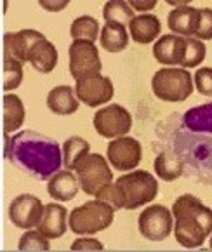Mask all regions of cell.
<instances>
[{"label":"cell","instance_id":"obj_11","mask_svg":"<svg viewBox=\"0 0 212 252\" xmlns=\"http://www.w3.org/2000/svg\"><path fill=\"white\" fill-rule=\"evenodd\" d=\"M108 160L115 169L119 171H132L139 165L143 158V148L138 139L129 136L115 137L110 141L106 150Z\"/></svg>","mask_w":212,"mask_h":252},{"label":"cell","instance_id":"obj_31","mask_svg":"<svg viewBox=\"0 0 212 252\" xmlns=\"http://www.w3.org/2000/svg\"><path fill=\"white\" fill-rule=\"evenodd\" d=\"M195 37L198 40H212V9H200V19H198V28L195 32Z\"/></svg>","mask_w":212,"mask_h":252},{"label":"cell","instance_id":"obj_26","mask_svg":"<svg viewBox=\"0 0 212 252\" xmlns=\"http://www.w3.org/2000/svg\"><path fill=\"white\" fill-rule=\"evenodd\" d=\"M184 124L191 130L212 132V103L188 110L184 115Z\"/></svg>","mask_w":212,"mask_h":252},{"label":"cell","instance_id":"obj_13","mask_svg":"<svg viewBox=\"0 0 212 252\" xmlns=\"http://www.w3.org/2000/svg\"><path fill=\"white\" fill-rule=\"evenodd\" d=\"M42 38H45L44 33L31 30V28L19 32H9V33L4 35V54L11 56V58L21 61V63H26L31 47L37 42H40Z\"/></svg>","mask_w":212,"mask_h":252},{"label":"cell","instance_id":"obj_35","mask_svg":"<svg viewBox=\"0 0 212 252\" xmlns=\"http://www.w3.org/2000/svg\"><path fill=\"white\" fill-rule=\"evenodd\" d=\"M38 4H40V7H44L45 11L58 12V11H63V9L66 7L68 0H40Z\"/></svg>","mask_w":212,"mask_h":252},{"label":"cell","instance_id":"obj_18","mask_svg":"<svg viewBox=\"0 0 212 252\" xmlns=\"http://www.w3.org/2000/svg\"><path fill=\"white\" fill-rule=\"evenodd\" d=\"M162 25L160 19L153 14H141L134 16V19L129 23V32L132 40L138 44H151L158 35H160Z\"/></svg>","mask_w":212,"mask_h":252},{"label":"cell","instance_id":"obj_33","mask_svg":"<svg viewBox=\"0 0 212 252\" xmlns=\"http://www.w3.org/2000/svg\"><path fill=\"white\" fill-rule=\"evenodd\" d=\"M195 86L204 96H212V68L205 66L195 71Z\"/></svg>","mask_w":212,"mask_h":252},{"label":"cell","instance_id":"obj_19","mask_svg":"<svg viewBox=\"0 0 212 252\" xmlns=\"http://www.w3.org/2000/svg\"><path fill=\"white\" fill-rule=\"evenodd\" d=\"M28 63L40 73H51L58 64V51L54 44L47 38L37 42L28 54Z\"/></svg>","mask_w":212,"mask_h":252},{"label":"cell","instance_id":"obj_3","mask_svg":"<svg viewBox=\"0 0 212 252\" xmlns=\"http://www.w3.org/2000/svg\"><path fill=\"white\" fill-rule=\"evenodd\" d=\"M117 188L120 193L122 207L134 211L145 204L153 202L158 193V183L148 171H132L117 179Z\"/></svg>","mask_w":212,"mask_h":252},{"label":"cell","instance_id":"obj_4","mask_svg":"<svg viewBox=\"0 0 212 252\" xmlns=\"http://www.w3.org/2000/svg\"><path fill=\"white\" fill-rule=\"evenodd\" d=\"M115 209L106 202L91 200L70 212V230L77 235H94L112 226Z\"/></svg>","mask_w":212,"mask_h":252},{"label":"cell","instance_id":"obj_8","mask_svg":"<svg viewBox=\"0 0 212 252\" xmlns=\"http://www.w3.org/2000/svg\"><path fill=\"white\" fill-rule=\"evenodd\" d=\"M132 127V117L120 104H108L94 113V129L103 137H122Z\"/></svg>","mask_w":212,"mask_h":252},{"label":"cell","instance_id":"obj_16","mask_svg":"<svg viewBox=\"0 0 212 252\" xmlns=\"http://www.w3.org/2000/svg\"><path fill=\"white\" fill-rule=\"evenodd\" d=\"M66 218H68V211L63 205L47 204L37 230L42 231L47 238H60L66 233V228H68Z\"/></svg>","mask_w":212,"mask_h":252},{"label":"cell","instance_id":"obj_36","mask_svg":"<svg viewBox=\"0 0 212 252\" xmlns=\"http://www.w3.org/2000/svg\"><path fill=\"white\" fill-rule=\"evenodd\" d=\"M129 5L136 11H151L155 9L156 0H129Z\"/></svg>","mask_w":212,"mask_h":252},{"label":"cell","instance_id":"obj_14","mask_svg":"<svg viewBox=\"0 0 212 252\" xmlns=\"http://www.w3.org/2000/svg\"><path fill=\"white\" fill-rule=\"evenodd\" d=\"M186 54V38L179 35H162L153 45V56L162 64H181Z\"/></svg>","mask_w":212,"mask_h":252},{"label":"cell","instance_id":"obj_27","mask_svg":"<svg viewBox=\"0 0 212 252\" xmlns=\"http://www.w3.org/2000/svg\"><path fill=\"white\" fill-rule=\"evenodd\" d=\"M99 33V23L92 16H80L70 26V35L73 40L94 42Z\"/></svg>","mask_w":212,"mask_h":252},{"label":"cell","instance_id":"obj_29","mask_svg":"<svg viewBox=\"0 0 212 252\" xmlns=\"http://www.w3.org/2000/svg\"><path fill=\"white\" fill-rule=\"evenodd\" d=\"M205 44L198 38H186V54L182 60L181 66L182 68H195L205 60Z\"/></svg>","mask_w":212,"mask_h":252},{"label":"cell","instance_id":"obj_15","mask_svg":"<svg viewBox=\"0 0 212 252\" xmlns=\"http://www.w3.org/2000/svg\"><path fill=\"white\" fill-rule=\"evenodd\" d=\"M198 19H200V9L191 7V5H182V7H176L169 12L167 25L174 35H184L190 38L195 35L198 28Z\"/></svg>","mask_w":212,"mask_h":252},{"label":"cell","instance_id":"obj_1","mask_svg":"<svg viewBox=\"0 0 212 252\" xmlns=\"http://www.w3.org/2000/svg\"><path fill=\"white\" fill-rule=\"evenodd\" d=\"M5 157L38 179H51L63 162L60 145L33 130H23L14 137L5 134Z\"/></svg>","mask_w":212,"mask_h":252},{"label":"cell","instance_id":"obj_28","mask_svg":"<svg viewBox=\"0 0 212 252\" xmlns=\"http://www.w3.org/2000/svg\"><path fill=\"white\" fill-rule=\"evenodd\" d=\"M23 80V63L4 54V91L18 89Z\"/></svg>","mask_w":212,"mask_h":252},{"label":"cell","instance_id":"obj_6","mask_svg":"<svg viewBox=\"0 0 212 252\" xmlns=\"http://www.w3.org/2000/svg\"><path fill=\"white\" fill-rule=\"evenodd\" d=\"M73 171L77 172L80 188L87 195H94V197L103 186L113 181L112 169H110L106 158L99 153H87L86 157L78 160Z\"/></svg>","mask_w":212,"mask_h":252},{"label":"cell","instance_id":"obj_5","mask_svg":"<svg viewBox=\"0 0 212 252\" xmlns=\"http://www.w3.org/2000/svg\"><path fill=\"white\" fill-rule=\"evenodd\" d=\"M151 89L158 99L181 103L193 93V78L186 68H160L151 78Z\"/></svg>","mask_w":212,"mask_h":252},{"label":"cell","instance_id":"obj_25","mask_svg":"<svg viewBox=\"0 0 212 252\" xmlns=\"http://www.w3.org/2000/svg\"><path fill=\"white\" fill-rule=\"evenodd\" d=\"M103 18L106 19V23H119L125 26L134 19V9L123 0H110L103 7Z\"/></svg>","mask_w":212,"mask_h":252},{"label":"cell","instance_id":"obj_23","mask_svg":"<svg viewBox=\"0 0 212 252\" xmlns=\"http://www.w3.org/2000/svg\"><path fill=\"white\" fill-rule=\"evenodd\" d=\"M155 172L164 181H174L182 174V160L174 153H160L155 158Z\"/></svg>","mask_w":212,"mask_h":252},{"label":"cell","instance_id":"obj_20","mask_svg":"<svg viewBox=\"0 0 212 252\" xmlns=\"http://www.w3.org/2000/svg\"><path fill=\"white\" fill-rule=\"evenodd\" d=\"M47 106L56 115H71L78 110V97L70 86H58L47 94Z\"/></svg>","mask_w":212,"mask_h":252},{"label":"cell","instance_id":"obj_17","mask_svg":"<svg viewBox=\"0 0 212 252\" xmlns=\"http://www.w3.org/2000/svg\"><path fill=\"white\" fill-rule=\"evenodd\" d=\"M80 183L71 171H60L47 183V193L52 198L61 202H70L77 197Z\"/></svg>","mask_w":212,"mask_h":252},{"label":"cell","instance_id":"obj_12","mask_svg":"<svg viewBox=\"0 0 212 252\" xmlns=\"http://www.w3.org/2000/svg\"><path fill=\"white\" fill-rule=\"evenodd\" d=\"M75 94L87 106L96 108L99 104L108 103L113 97V94H115V89H113V82L108 77L97 73L92 75V77L77 80Z\"/></svg>","mask_w":212,"mask_h":252},{"label":"cell","instance_id":"obj_10","mask_svg":"<svg viewBox=\"0 0 212 252\" xmlns=\"http://www.w3.org/2000/svg\"><path fill=\"white\" fill-rule=\"evenodd\" d=\"M45 205L40 202V198L33 197V195H19L9 205V219L12 224L23 230H31V228L38 226V222L42 221Z\"/></svg>","mask_w":212,"mask_h":252},{"label":"cell","instance_id":"obj_7","mask_svg":"<svg viewBox=\"0 0 212 252\" xmlns=\"http://www.w3.org/2000/svg\"><path fill=\"white\" fill-rule=\"evenodd\" d=\"M70 56V73L75 80L97 75L103 68L96 44L89 40H73L68 49Z\"/></svg>","mask_w":212,"mask_h":252},{"label":"cell","instance_id":"obj_22","mask_svg":"<svg viewBox=\"0 0 212 252\" xmlns=\"http://www.w3.org/2000/svg\"><path fill=\"white\" fill-rule=\"evenodd\" d=\"M25 122V104L14 94L4 96V130L5 134L18 130Z\"/></svg>","mask_w":212,"mask_h":252},{"label":"cell","instance_id":"obj_38","mask_svg":"<svg viewBox=\"0 0 212 252\" xmlns=\"http://www.w3.org/2000/svg\"><path fill=\"white\" fill-rule=\"evenodd\" d=\"M211 249H212V237H211Z\"/></svg>","mask_w":212,"mask_h":252},{"label":"cell","instance_id":"obj_2","mask_svg":"<svg viewBox=\"0 0 212 252\" xmlns=\"http://www.w3.org/2000/svg\"><path fill=\"white\" fill-rule=\"evenodd\" d=\"M174 235L179 245L186 249L202 247L205 238L212 233V211L197 197L186 193L172 205Z\"/></svg>","mask_w":212,"mask_h":252},{"label":"cell","instance_id":"obj_9","mask_svg":"<svg viewBox=\"0 0 212 252\" xmlns=\"http://www.w3.org/2000/svg\"><path fill=\"white\" fill-rule=\"evenodd\" d=\"M139 233L151 242H162L171 235L172 226V212L164 205H150L139 214L138 219Z\"/></svg>","mask_w":212,"mask_h":252},{"label":"cell","instance_id":"obj_37","mask_svg":"<svg viewBox=\"0 0 212 252\" xmlns=\"http://www.w3.org/2000/svg\"><path fill=\"white\" fill-rule=\"evenodd\" d=\"M167 4L176 5V7H182V5H188V0H167Z\"/></svg>","mask_w":212,"mask_h":252},{"label":"cell","instance_id":"obj_30","mask_svg":"<svg viewBox=\"0 0 212 252\" xmlns=\"http://www.w3.org/2000/svg\"><path fill=\"white\" fill-rule=\"evenodd\" d=\"M18 249L19 251H49L51 244H49V238L42 231L28 230L19 238Z\"/></svg>","mask_w":212,"mask_h":252},{"label":"cell","instance_id":"obj_24","mask_svg":"<svg viewBox=\"0 0 212 252\" xmlns=\"http://www.w3.org/2000/svg\"><path fill=\"white\" fill-rule=\"evenodd\" d=\"M89 150H91L89 143H87L84 137H78V136L68 137L63 145V163H64V167H66L68 171L75 169L77 162L82 158V157H86L87 153H89Z\"/></svg>","mask_w":212,"mask_h":252},{"label":"cell","instance_id":"obj_21","mask_svg":"<svg viewBox=\"0 0 212 252\" xmlns=\"http://www.w3.org/2000/svg\"><path fill=\"white\" fill-rule=\"evenodd\" d=\"M101 45L108 52H122L129 45V33L119 23H106L101 30Z\"/></svg>","mask_w":212,"mask_h":252},{"label":"cell","instance_id":"obj_32","mask_svg":"<svg viewBox=\"0 0 212 252\" xmlns=\"http://www.w3.org/2000/svg\"><path fill=\"white\" fill-rule=\"evenodd\" d=\"M96 197L99 198V200L110 204L113 209H115V211H117V209H123L122 207V200H120L119 188H117L115 183H108L106 186H103V188L96 193Z\"/></svg>","mask_w":212,"mask_h":252},{"label":"cell","instance_id":"obj_34","mask_svg":"<svg viewBox=\"0 0 212 252\" xmlns=\"http://www.w3.org/2000/svg\"><path fill=\"white\" fill-rule=\"evenodd\" d=\"M104 245L96 238H77L71 244V251H103Z\"/></svg>","mask_w":212,"mask_h":252}]
</instances>
